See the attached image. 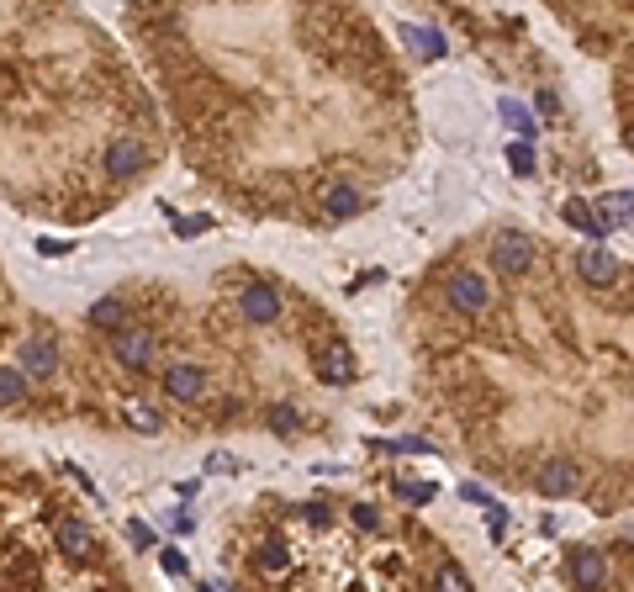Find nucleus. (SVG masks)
<instances>
[{
    "instance_id": "20",
    "label": "nucleus",
    "mask_w": 634,
    "mask_h": 592,
    "mask_svg": "<svg viewBox=\"0 0 634 592\" xmlns=\"http://www.w3.org/2000/svg\"><path fill=\"white\" fill-rule=\"evenodd\" d=\"M434 592H471V577H465L455 561H444L439 577H434Z\"/></svg>"
},
{
    "instance_id": "29",
    "label": "nucleus",
    "mask_w": 634,
    "mask_h": 592,
    "mask_svg": "<svg viewBox=\"0 0 634 592\" xmlns=\"http://www.w3.org/2000/svg\"><path fill=\"white\" fill-rule=\"evenodd\" d=\"M629 143H634V127H629Z\"/></svg>"
},
{
    "instance_id": "3",
    "label": "nucleus",
    "mask_w": 634,
    "mask_h": 592,
    "mask_svg": "<svg viewBox=\"0 0 634 592\" xmlns=\"http://www.w3.org/2000/svg\"><path fill=\"white\" fill-rule=\"evenodd\" d=\"M492 259H497V270L502 275H524L534 265V244H529V233H513V228H502L492 238Z\"/></svg>"
},
{
    "instance_id": "8",
    "label": "nucleus",
    "mask_w": 634,
    "mask_h": 592,
    "mask_svg": "<svg viewBox=\"0 0 634 592\" xmlns=\"http://www.w3.org/2000/svg\"><path fill=\"white\" fill-rule=\"evenodd\" d=\"M576 481H582V476H576L571 460H545V466L534 471V487L545 492V497H571V492H576Z\"/></svg>"
},
{
    "instance_id": "21",
    "label": "nucleus",
    "mask_w": 634,
    "mask_h": 592,
    "mask_svg": "<svg viewBox=\"0 0 634 592\" xmlns=\"http://www.w3.org/2000/svg\"><path fill=\"white\" fill-rule=\"evenodd\" d=\"M90 323H96V328H122V302H111V296L96 302V307H90Z\"/></svg>"
},
{
    "instance_id": "15",
    "label": "nucleus",
    "mask_w": 634,
    "mask_h": 592,
    "mask_svg": "<svg viewBox=\"0 0 634 592\" xmlns=\"http://www.w3.org/2000/svg\"><path fill=\"white\" fill-rule=\"evenodd\" d=\"M561 217L571 222V228H582L587 238H603V233H608V222H603L598 212H592V207H587V201H576V196H571V201H566V207H561Z\"/></svg>"
},
{
    "instance_id": "9",
    "label": "nucleus",
    "mask_w": 634,
    "mask_h": 592,
    "mask_svg": "<svg viewBox=\"0 0 634 592\" xmlns=\"http://www.w3.org/2000/svg\"><path fill=\"white\" fill-rule=\"evenodd\" d=\"M53 540H59V550L69 555V561H90V555H96V534H90L80 518H59Z\"/></svg>"
},
{
    "instance_id": "12",
    "label": "nucleus",
    "mask_w": 634,
    "mask_h": 592,
    "mask_svg": "<svg viewBox=\"0 0 634 592\" xmlns=\"http://www.w3.org/2000/svg\"><path fill=\"white\" fill-rule=\"evenodd\" d=\"M254 566H259V577H265V582H286L291 577V545L286 540H265V545H259V555H254Z\"/></svg>"
},
{
    "instance_id": "26",
    "label": "nucleus",
    "mask_w": 634,
    "mask_h": 592,
    "mask_svg": "<svg viewBox=\"0 0 634 592\" xmlns=\"http://www.w3.org/2000/svg\"><path fill=\"white\" fill-rule=\"evenodd\" d=\"M159 566L170 571V577H185V555L180 550H159Z\"/></svg>"
},
{
    "instance_id": "18",
    "label": "nucleus",
    "mask_w": 634,
    "mask_h": 592,
    "mask_svg": "<svg viewBox=\"0 0 634 592\" xmlns=\"http://www.w3.org/2000/svg\"><path fill=\"white\" fill-rule=\"evenodd\" d=\"M402 37H407V43H418L423 59H439V53H444V37L428 32V27H402Z\"/></svg>"
},
{
    "instance_id": "17",
    "label": "nucleus",
    "mask_w": 634,
    "mask_h": 592,
    "mask_svg": "<svg viewBox=\"0 0 634 592\" xmlns=\"http://www.w3.org/2000/svg\"><path fill=\"white\" fill-rule=\"evenodd\" d=\"M22 397H27V370L6 365V370H0V402H6V407H16Z\"/></svg>"
},
{
    "instance_id": "13",
    "label": "nucleus",
    "mask_w": 634,
    "mask_h": 592,
    "mask_svg": "<svg viewBox=\"0 0 634 592\" xmlns=\"http://www.w3.org/2000/svg\"><path fill=\"white\" fill-rule=\"evenodd\" d=\"M323 212L333 217V222H344V217H354L360 212V191H354L349 180H333L328 191H323Z\"/></svg>"
},
{
    "instance_id": "4",
    "label": "nucleus",
    "mask_w": 634,
    "mask_h": 592,
    "mask_svg": "<svg viewBox=\"0 0 634 592\" xmlns=\"http://www.w3.org/2000/svg\"><path fill=\"white\" fill-rule=\"evenodd\" d=\"M111 349H117V360H122L127 370H138V376H143V370H154V360H159L154 333H143V328H122Z\"/></svg>"
},
{
    "instance_id": "11",
    "label": "nucleus",
    "mask_w": 634,
    "mask_h": 592,
    "mask_svg": "<svg viewBox=\"0 0 634 592\" xmlns=\"http://www.w3.org/2000/svg\"><path fill=\"white\" fill-rule=\"evenodd\" d=\"M608 582V561L598 550H576L571 555V587H582V592H598Z\"/></svg>"
},
{
    "instance_id": "22",
    "label": "nucleus",
    "mask_w": 634,
    "mask_h": 592,
    "mask_svg": "<svg viewBox=\"0 0 634 592\" xmlns=\"http://www.w3.org/2000/svg\"><path fill=\"white\" fill-rule=\"evenodd\" d=\"M502 117L518 127V138H534V117H529V111L518 106V101H502Z\"/></svg>"
},
{
    "instance_id": "23",
    "label": "nucleus",
    "mask_w": 634,
    "mask_h": 592,
    "mask_svg": "<svg viewBox=\"0 0 634 592\" xmlns=\"http://www.w3.org/2000/svg\"><path fill=\"white\" fill-rule=\"evenodd\" d=\"M508 164H513V175L529 180V175H534V148H529V143H513V148H508Z\"/></svg>"
},
{
    "instance_id": "14",
    "label": "nucleus",
    "mask_w": 634,
    "mask_h": 592,
    "mask_svg": "<svg viewBox=\"0 0 634 592\" xmlns=\"http://www.w3.org/2000/svg\"><path fill=\"white\" fill-rule=\"evenodd\" d=\"M22 370H27V376H53V370H59L53 344H48V339H27V344H22Z\"/></svg>"
},
{
    "instance_id": "19",
    "label": "nucleus",
    "mask_w": 634,
    "mask_h": 592,
    "mask_svg": "<svg viewBox=\"0 0 634 592\" xmlns=\"http://www.w3.org/2000/svg\"><path fill=\"white\" fill-rule=\"evenodd\" d=\"M613 217L634 228V191H613V196L603 201V222H613Z\"/></svg>"
},
{
    "instance_id": "7",
    "label": "nucleus",
    "mask_w": 634,
    "mask_h": 592,
    "mask_svg": "<svg viewBox=\"0 0 634 592\" xmlns=\"http://www.w3.org/2000/svg\"><path fill=\"white\" fill-rule=\"evenodd\" d=\"M576 270H582L587 286H613L619 281V259H613V249H603V244H587L582 254H576Z\"/></svg>"
},
{
    "instance_id": "10",
    "label": "nucleus",
    "mask_w": 634,
    "mask_h": 592,
    "mask_svg": "<svg viewBox=\"0 0 634 592\" xmlns=\"http://www.w3.org/2000/svg\"><path fill=\"white\" fill-rule=\"evenodd\" d=\"M164 392H170L175 402H196L201 392H207V376H201V365H170L164 370Z\"/></svg>"
},
{
    "instance_id": "1",
    "label": "nucleus",
    "mask_w": 634,
    "mask_h": 592,
    "mask_svg": "<svg viewBox=\"0 0 634 592\" xmlns=\"http://www.w3.org/2000/svg\"><path fill=\"white\" fill-rule=\"evenodd\" d=\"M444 302H450L455 312H465V318H481V312L492 307V286H487V275H476V270H455V275H450V286H444Z\"/></svg>"
},
{
    "instance_id": "5",
    "label": "nucleus",
    "mask_w": 634,
    "mask_h": 592,
    "mask_svg": "<svg viewBox=\"0 0 634 592\" xmlns=\"http://www.w3.org/2000/svg\"><path fill=\"white\" fill-rule=\"evenodd\" d=\"M312 370H317V381H328V386H349L360 365H354V349L349 344H323L312 355Z\"/></svg>"
},
{
    "instance_id": "6",
    "label": "nucleus",
    "mask_w": 634,
    "mask_h": 592,
    "mask_svg": "<svg viewBox=\"0 0 634 592\" xmlns=\"http://www.w3.org/2000/svg\"><path fill=\"white\" fill-rule=\"evenodd\" d=\"M238 312H244L249 323H275V318H281V291L254 281V286L238 291Z\"/></svg>"
},
{
    "instance_id": "28",
    "label": "nucleus",
    "mask_w": 634,
    "mask_h": 592,
    "mask_svg": "<svg viewBox=\"0 0 634 592\" xmlns=\"http://www.w3.org/2000/svg\"><path fill=\"white\" fill-rule=\"evenodd\" d=\"M207 471H238V460H228V455H212V460H207Z\"/></svg>"
},
{
    "instance_id": "2",
    "label": "nucleus",
    "mask_w": 634,
    "mask_h": 592,
    "mask_svg": "<svg viewBox=\"0 0 634 592\" xmlns=\"http://www.w3.org/2000/svg\"><path fill=\"white\" fill-rule=\"evenodd\" d=\"M148 159H154V148H148L143 138H133V133H117V138L106 143V175H117V180L143 175Z\"/></svg>"
},
{
    "instance_id": "16",
    "label": "nucleus",
    "mask_w": 634,
    "mask_h": 592,
    "mask_svg": "<svg viewBox=\"0 0 634 592\" xmlns=\"http://www.w3.org/2000/svg\"><path fill=\"white\" fill-rule=\"evenodd\" d=\"M122 413H127V423H133L138 434H159V429H164L159 407H154V402H143V397H127V402H122Z\"/></svg>"
},
{
    "instance_id": "24",
    "label": "nucleus",
    "mask_w": 634,
    "mask_h": 592,
    "mask_svg": "<svg viewBox=\"0 0 634 592\" xmlns=\"http://www.w3.org/2000/svg\"><path fill=\"white\" fill-rule=\"evenodd\" d=\"M270 429H281V434H296V407H291V402L270 407Z\"/></svg>"
},
{
    "instance_id": "25",
    "label": "nucleus",
    "mask_w": 634,
    "mask_h": 592,
    "mask_svg": "<svg viewBox=\"0 0 634 592\" xmlns=\"http://www.w3.org/2000/svg\"><path fill=\"white\" fill-rule=\"evenodd\" d=\"M397 492L407 497V503H428V497H434V487H423V481H407V487L397 481Z\"/></svg>"
},
{
    "instance_id": "27",
    "label": "nucleus",
    "mask_w": 634,
    "mask_h": 592,
    "mask_svg": "<svg viewBox=\"0 0 634 592\" xmlns=\"http://www.w3.org/2000/svg\"><path fill=\"white\" fill-rule=\"evenodd\" d=\"M354 524H360V529H376L381 518H376V508H370V503H360V508H354Z\"/></svg>"
}]
</instances>
